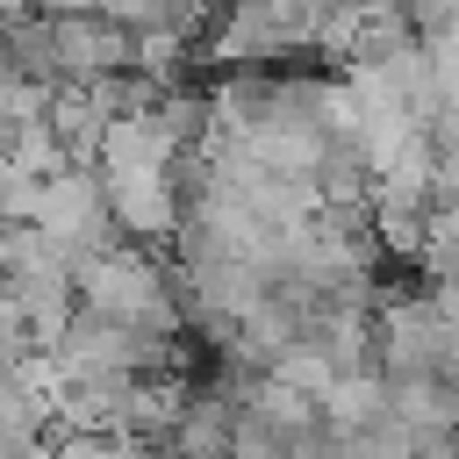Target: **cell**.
Instances as JSON below:
<instances>
[{"label": "cell", "instance_id": "obj_1", "mask_svg": "<svg viewBox=\"0 0 459 459\" xmlns=\"http://www.w3.org/2000/svg\"><path fill=\"white\" fill-rule=\"evenodd\" d=\"M72 294L86 316H108L122 330H143V337H179V294L165 280V265L136 244H115L100 258H79L72 265Z\"/></svg>", "mask_w": 459, "mask_h": 459}, {"label": "cell", "instance_id": "obj_2", "mask_svg": "<svg viewBox=\"0 0 459 459\" xmlns=\"http://www.w3.org/2000/svg\"><path fill=\"white\" fill-rule=\"evenodd\" d=\"M43 36H50V79L57 86H100V79H122L136 43L100 22V14H43Z\"/></svg>", "mask_w": 459, "mask_h": 459}, {"label": "cell", "instance_id": "obj_3", "mask_svg": "<svg viewBox=\"0 0 459 459\" xmlns=\"http://www.w3.org/2000/svg\"><path fill=\"white\" fill-rule=\"evenodd\" d=\"M316 416H323V430H337V437H366L373 423H387V380H380V373H344V380L323 387Z\"/></svg>", "mask_w": 459, "mask_h": 459}, {"label": "cell", "instance_id": "obj_4", "mask_svg": "<svg viewBox=\"0 0 459 459\" xmlns=\"http://www.w3.org/2000/svg\"><path fill=\"white\" fill-rule=\"evenodd\" d=\"M387 416L409 437H445L459 430V394L445 380H387Z\"/></svg>", "mask_w": 459, "mask_h": 459}, {"label": "cell", "instance_id": "obj_5", "mask_svg": "<svg viewBox=\"0 0 459 459\" xmlns=\"http://www.w3.org/2000/svg\"><path fill=\"white\" fill-rule=\"evenodd\" d=\"M36 201H43V179H29L14 158H0V222H36Z\"/></svg>", "mask_w": 459, "mask_h": 459}]
</instances>
